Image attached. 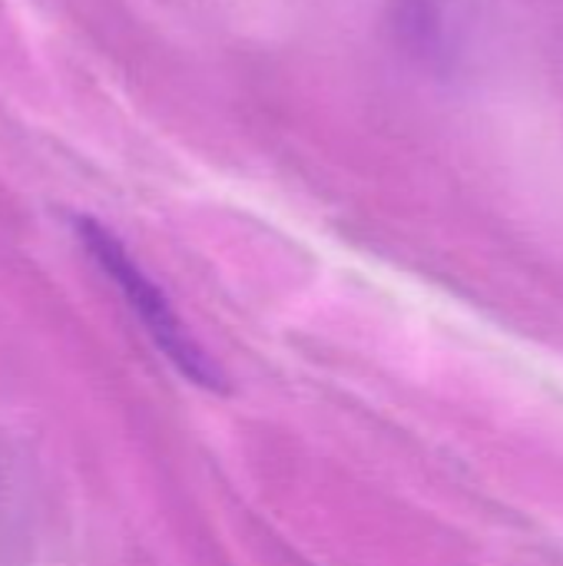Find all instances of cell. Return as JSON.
I'll list each match as a JSON object with an SVG mask.
<instances>
[{
  "mask_svg": "<svg viewBox=\"0 0 563 566\" xmlns=\"http://www.w3.org/2000/svg\"><path fill=\"white\" fill-rule=\"evenodd\" d=\"M395 27L405 40L408 50L415 53H438V43H441V20H438V10L431 0H402L398 3V17H395Z\"/></svg>",
  "mask_w": 563,
  "mask_h": 566,
  "instance_id": "2",
  "label": "cell"
},
{
  "mask_svg": "<svg viewBox=\"0 0 563 566\" xmlns=\"http://www.w3.org/2000/svg\"><path fill=\"white\" fill-rule=\"evenodd\" d=\"M73 229H76V239H80L83 252L106 275V282L116 285V292L123 295L129 315L143 325V332L149 335V342L156 345V352L186 381H192V385H199L206 391H226L229 378L219 368V361L196 342V335L186 328V322L173 308L169 295L129 255V249L119 242V235L113 229H106L103 222L90 219V216H76L73 219Z\"/></svg>",
  "mask_w": 563,
  "mask_h": 566,
  "instance_id": "1",
  "label": "cell"
}]
</instances>
